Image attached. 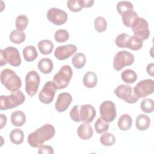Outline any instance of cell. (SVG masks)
I'll use <instances>...</instances> for the list:
<instances>
[{
	"mask_svg": "<svg viewBox=\"0 0 154 154\" xmlns=\"http://www.w3.org/2000/svg\"><path fill=\"white\" fill-rule=\"evenodd\" d=\"M55 134V129L53 125L45 124L28 135V143L31 147L38 148L45 141L53 138Z\"/></svg>",
	"mask_w": 154,
	"mask_h": 154,
	"instance_id": "obj_1",
	"label": "cell"
},
{
	"mask_svg": "<svg viewBox=\"0 0 154 154\" xmlns=\"http://www.w3.org/2000/svg\"><path fill=\"white\" fill-rule=\"evenodd\" d=\"M96 116V110L93 106L90 104L75 105L70 111V116L75 122H91Z\"/></svg>",
	"mask_w": 154,
	"mask_h": 154,
	"instance_id": "obj_2",
	"label": "cell"
},
{
	"mask_svg": "<svg viewBox=\"0 0 154 154\" xmlns=\"http://www.w3.org/2000/svg\"><path fill=\"white\" fill-rule=\"evenodd\" d=\"M1 82L9 91L18 90L22 85L21 79L11 69H5L1 72Z\"/></svg>",
	"mask_w": 154,
	"mask_h": 154,
	"instance_id": "obj_3",
	"label": "cell"
},
{
	"mask_svg": "<svg viewBox=\"0 0 154 154\" xmlns=\"http://www.w3.org/2000/svg\"><path fill=\"white\" fill-rule=\"evenodd\" d=\"M25 100V96L20 90L13 91L8 96H1L0 109L7 110L16 108L22 104Z\"/></svg>",
	"mask_w": 154,
	"mask_h": 154,
	"instance_id": "obj_4",
	"label": "cell"
},
{
	"mask_svg": "<svg viewBox=\"0 0 154 154\" xmlns=\"http://www.w3.org/2000/svg\"><path fill=\"white\" fill-rule=\"evenodd\" d=\"M0 63L2 66L7 63L12 66L17 67L21 64V58L18 49L13 46H8L0 51Z\"/></svg>",
	"mask_w": 154,
	"mask_h": 154,
	"instance_id": "obj_5",
	"label": "cell"
},
{
	"mask_svg": "<svg viewBox=\"0 0 154 154\" xmlns=\"http://www.w3.org/2000/svg\"><path fill=\"white\" fill-rule=\"evenodd\" d=\"M73 71L69 65L63 66L53 78V82L57 89L65 88L72 77Z\"/></svg>",
	"mask_w": 154,
	"mask_h": 154,
	"instance_id": "obj_6",
	"label": "cell"
},
{
	"mask_svg": "<svg viewBox=\"0 0 154 154\" xmlns=\"http://www.w3.org/2000/svg\"><path fill=\"white\" fill-rule=\"evenodd\" d=\"M134 61V56L127 51H119L115 55L113 60V67L117 71H120L124 67L130 66Z\"/></svg>",
	"mask_w": 154,
	"mask_h": 154,
	"instance_id": "obj_7",
	"label": "cell"
},
{
	"mask_svg": "<svg viewBox=\"0 0 154 154\" xmlns=\"http://www.w3.org/2000/svg\"><path fill=\"white\" fill-rule=\"evenodd\" d=\"M40 78L35 70L29 72L25 77V91L27 94L32 97L37 93L40 85Z\"/></svg>",
	"mask_w": 154,
	"mask_h": 154,
	"instance_id": "obj_8",
	"label": "cell"
},
{
	"mask_svg": "<svg viewBox=\"0 0 154 154\" xmlns=\"http://www.w3.org/2000/svg\"><path fill=\"white\" fill-rule=\"evenodd\" d=\"M115 94L128 103H136L138 97L135 94L132 87L128 85L120 84L114 90Z\"/></svg>",
	"mask_w": 154,
	"mask_h": 154,
	"instance_id": "obj_9",
	"label": "cell"
},
{
	"mask_svg": "<svg viewBox=\"0 0 154 154\" xmlns=\"http://www.w3.org/2000/svg\"><path fill=\"white\" fill-rule=\"evenodd\" d=\"M134 35L141 38L143 41L149 38L150 31L147 21L143 17H138L132 26Z\"/></svg>",
	"mask_w": 154,
	"mask_h": 154,
	"instance_id": "obj_10",
	"label": "cell"
},
{
	"mask_svg": "<svg viewBox=\"0 0 154 154\" xmlns=\"http://www.w3.org/2000/svg\"><path fill=\"white\" fill-rule=\"evenodd\" d=\"M154 91V81L151 79L140 81L134 87V92L138 98L145 97Z\"/></svg>",
	"mask_w": 154,
	"mask_h": 154,
	"instance_id": "obj_11",
	"label": "cell"
},
{
	"mask_svg": "<svg viewBox=\"0 0 154 154\" xmlns=\"http://www.w3.org/2000/svg\"><path fill=\"white\" fill-rule=\"evenodd\" d=\"M99 111L100 117L106 122H111L116 118V107L112 101L103 102L100 105Z\"/></svg>",
	"mask_w": 154,
	"mask_h": 154,
	"instance_id": "obj_12",
	"label": "cell"
},
{
	"mask_svg": "<svg viewBox=\"0 0 154 154\" xmlns=\"http://www.w3.org/2000/svg\"><path fill=\"white\" fill-rule=\"evenodd\" d=\"M56 90L53 81H49L46 82L38 94L40 101L45 104L51 103L54 99Z\"/></svg>",
	"mask_w": 154,
	"mask_h": 154,
	"instance_id": "obj_13",
	"label": "cell"
},
{
	"mask_svg": "<svg viewBox=\"0 0 154 154\" xmlns=\"http://www.w3.org/2000/svg\"><path fill=\"white\" fill-rule=\"evenodd\" d=\"M46 16L48 20L56 25L64 24L68 17L67 14L65 11L55 7L49 9Z\"/></svg>",
	"mask_w": 154,
	"mask_h": 154,
	"instance_id": "obj_14",
	"label": "cell"
},
{
	"mask_svg": "<svg viewBox=\"0 0 154 154\" xmlns=\"http://www.w3.org/2000/svg\"><path fill=\"white\" fill-rule=\"evenodd\" d=\"M77 51V47L72 44L58 46L55 51L54 55L59 60H64L74 54Z\"/></svg>",
	"mask_w": 154,
	"mask_h": 154,
	"instance_id": "obj_15",
	"label": "cell"
},
{
	"mask_svg": "<svg viewBox=\"0 0 154 154\" xmlns=\"http://www.w3.org/2000/svg\"><path fill=\"white\" fill-rule=\"evenodd\" d=\"M72 102L71 94L67 92H63L58 96L55 104V109L58 112H64L66 111Z\"/></svg>",
	"mask_w": 154,
	"mask_h": 154,
	"instance_id": "obj_16",
	"label": "cell"
},
{
	"mask_svg": "<svg viewBox=\"0 0 154 154\" xmlns=\"http://www.w3.org/2000/svg\"><path fill=\"white\" fill-rule=\"evenodd\" d=\"M77 134L82 140H88L93 136V130L89 123L84 122L78 128Z\"/></svg>",
	"mask_w": 154,
	"mask_h": 154,
	"instance_id": "obj_17",
	"label": "cell"
},
{
	"mask_svg": "<svg viewBox=\"0 0 154 154\" xmlns=\"http://www.w3.org/2000/svg\"><path fill=\"white\" fill-rule=\"evenodd\" d=\"M10 119L11 123L14 126L20 127L25 123L26 116L23 112L19 110H16L11 114Z\"/></svg>",
	"mask_w": 154,
	"mask_h": 154,
	"instance_id": "obj_18",
	"label": "cell"
},
{
	"mask_svg": "<svg viewBox=\"0 0 154 154\" xmlns=\"http://www.w3.org/2000/svg\"><path fill=\"white\" fill-rule=\"evenodd\" d=\"M150 125V119L146 114H140L137 116L135 122L136 128L140 131H146Z\"/></svg>",
	"mask_w": 154,
	"mask_h": 154,
	"instance_id": "obj_19",
	"label": "cell"
},
{
	"mask_svg": "<svg viewBox=\"0 0 154 154\" xmlns=\"http://www.w3.org/2000/svg\"><path fill=\"white\" fill-rule=\"evenodd\" d=\"M82 82L84 85L87 88H91L94 87L97 83V77L96 74L92 71L87 72L84 75Z\"/></svg>",
	"mask_w": 154,
	"mask_h": 154,
	"instance_id": "obj_20",
	"label": "cell"
},
{
	"mask_svg": "<svg viewBox=\"0 0 154 154\" xmlns=\"http://www.w3.org/2000/svg\"><path fill=\"white\" fill-rule=\"evenodd\" d=\"M53 62L48 58H42L38 63L37 67L38 70L44 74H48L53 69Z\"/></svg>",
	"mask_w": 154,
	"mask_h": 154,
	"instance_id": "obj_21",
	"label": "cell"
},
{
	"mask_svg": "<svg viewBox=\"0 0 154 154\" xmlns=\"http://www.w3.org/2000/svg\"><path fill=\"white\" fill-rule=\"evenodd\" d=\"M137 13L133 10L126 11L122 15V21L123 24L127 27H132L135 21L138 18Z\"/></svg>",
	"mask_w": 154,
	"mask_h": 154,
	"instance_id": "obj_22",
	"label": "cell"
},
{
	"mask_svg": "<svg viewBox=\"0 0 154 154\" xmlns=\"http://www.w3.org/2000/svg\"><path fill=\"white\" fill-rule=\"evenodd\" d=\"M132 123V119L131 117L127 114H123L120 117L117 125L120 130L128 131L131 128Z\"/></svg>",
	"mask_w": 154,
	"mask_h": 154,
	"instance_id": "obj_23",
	"label": "cell"
},
{
	"mask_svg": "<svg viewBox=\"0 0 154 154\" xmlns=\"http://www.w3.org/2000/svg\"><path fill=\"white\" fill-rule=\"evenodd\" d=\"M37 47L42 54L48 55L52 52L54 45L49 40H42L38 42Z\"/></svg>",
	"mask_w": 154,
	"mask_h": 154,
	"instance_id": "obj_24",
	"label": "cell"
},
{
	"mask_svg": "<svg viewBox=\"0 0 154 154\" xmlns=\"http://www.w3.org/2000/svg\"><path fill=\"white\" fill-rule=\"evenodd\" d=\"M23 55L26 61L31 62L37 58L38 54L34 46H27L23 49Z\"/></svg>",
	"mask_w": 154,
	"mask_h": 154,
	"instance_id": "obj_25",
	"label": "cell"
},
{
	"mask_svg": "<svg viewBox=\"0 0 154 154\" xmlns=\"http://www.w3.org/2000/svg\"><path fill=\"white\" fill-rule=\"evenodd\" d=\"M10 140L14 144H21L24 140L23 132L18 128L13 129L10 134Z\"/></svg>",
	"mask_w": 154,
	"mask_h": 154,
	"instance_id": "obj_26",
	"label": "cell"
},
{
	"mask_svg": "<svg viewBox=\"0 0 154 154\" xmlns=\"http://www.w3.org/2000/svg\"><path fill=\"white\" fill-rule=\"evenodd\" d=\"M142 46L143 40L141 38L135 35L130 36L126 45V48L133 51H138L140 49Z\"/></svg>",
	"mask_w": 154,
	"mask_h": 154,
	"instance_id": "obj_27",
	"label": "cell"
},
{
	"mask_svg": "<svg viewBox=\"0 0 154 154\" xmlns=\"http://www.w3.org/2000/svg\"><path fill=\"white\" fill-rule=\"evenodd\" d=\"M72 63L76 69H79L82 68L86 63L85 55L81 52L76 53L72 57Z\"/></svg>",
	"mask_w": 154,
	"mask_h": 154,
	"instance_id": "obj_28",
	"label": "cell"
},
{
	"mask_svg": "<svg viewBox=\"0 0 154 154\" xmlns=\"http://www.w3.org/2000/svg\"><path fill=\"white\" fill-rule=\"evenodd\" d=\"M121 78L124 82L132 84L137 79V75L132 69H126L122 72Z\"/></svg>",
	"mask_w": 154,
	"mask_h": 154,
	"instance_id": "obj_29",
	"label": "cell"
},
{
	"mask_svg": "<svg viewBox=\"0 0 154 154\" xmlns=\"http://www.w3.org/2000/svg\"><path fill=\"white\" fill-rule=\"evenodd\" d=\"M25 34L23 31L15 29L11 31L10 34L9 38L11 42L16 44H20L25 40Z\"/></svg>",
	"mask_w": 154,
	"mask_h": 154,
	"instance_id": "obj_30",
	"label": "cell"
},
{
	"mask_svg": "<svg viewBox=\"0 0 154 154\" xmlns=\"http://www.w3.org/2000/svg\"><path fill=\"white\" fill-rule=\"evenodd\" d=\"M134 6L132 2L128 1H119L116 6L118 13L122 16L127 11L133 10Z\"/></svg>",
	"mask_w": 154,
	"mask_h": 154,
	"instance_id": "obj_31",
	"label": "cell"
},
{
	"mask_svg": "<svg viewBox=\"0 0 154 154\" xmlns=\"http://www.w3.org/2000/svg\"><path fill=\"white\" fill-rule=\"evenodd\" d=\"M28 23V19L26 16L24 14H20L18 16L16 19L15 26L17 30L23 31L25 29Z\"/></svg>",
	"mask_w": 154,
	"mask_h": 154,
	"instance_id": "obj_32",
	"label": "cell"
},
{
	"mask_svg": "<svg viewBox=\"0 0 154 154\" xmlns=\"http://www.w3.org/2000/svg\"><path fill=\"white\" fill-rule=\"evenodd\" d=\"M94 28L98 32H102L106 30L107 28V21L105 17L98 16L94 21Z\"/></svg>",
	"mask_w": 154,
	"mask_h": 154,
	"instance_id": "obj_33",
	"label": "cell"
},
{
	"mask_svg": "<svg viewBox=\"0 0 154 154\" xmlns=\"http://www.w3.org/2000/svg\"><path fill=\"white\" fill-rule=\"evenodd\" d=\"M100 142L103 146H111L115 143L116 138L112 134L105 132L100 137Z\"/></svg>",
	"mask_w": 154,
	"mask_h": 154,
	"instance_id": "obj_34",
	"label": "cell"
},
{
	"mask_svg": "<svg viewBox=\"0 0 154 154\" xmlns=\"http://www.w3.org/2000/svg\"><path fill=\"white\" fill-rule=\"evenodd\" d=\"M94 128L98 134H101L108 130L109 123L103 120L101 117H99L94 123Z\"/></svg>",
	"mask_w": 154,
	"mask_h": 154,
	"instance_id": "obj_35",
	"label": "cell"
},
{
	"mask_svg": "<svg viewBox=\"0 0 154 154\" xmlns=\"http://www.w3.org/2000/svg\"><path fill=\"white\" fill-rule=\"evenodd\" d=\"M54 38L56 42L58 43H63L66 42L69 38V34L66 29H58L54 34Z\"/></svg>",
	"mask_w": 154,
	"mask_h": 154,
	"instance_id": "obj_36",
	"label": "cell"
},
{
	"mask_svg": "<svg viewBox=\"0 0 154 154\" xmlns=\"http://www.w3.org/2000/svg\"><path fill=\"white\" fill-rule=\"evenodd\" d=\"M141 110L146 113H151L153 111V101L152 99H144L141 102Z\"/></svg>",
	"mask_w": 154,
	"mask_h": 154,
	"instance_id": "obj_37",
	"label": "cell"
},
{
	"mask_svg": "<svg viewBox=\"0 0 154 154\" xmlns=\"http://www.w3.org/2000/svg\"><path fill=\"white\" fill-rule=\"evenodd\" d=\"M130 35L126 33H122L117 35L115 40V43L116 45L119 48H126V45Z\"/></svg>",
	"mask_w": 154,
	"mask_h": 154,
	"instance_id": "obj_38",
	"label": "cell"
},
{
	"mask_svg": "<svg viewBox=\"0 0 154 154\" xmlns=\"http://www.w3.org/2000/svg\"><path fill=\"white\" fill-rule=\"evenodd\" d=\"M67 6L70 11L73 12L79 11L83 8L80 0H69L67 2Z\"/></svg>",
	"mask_w": 154,
	"mask_h": 154,
	"instance_id": "obj_39",
	"label": "cell"
},
{
	"mask_svg": "<svg viewBox=\"0 0 154 154\" xmlns=\"http://www.w3.org/2000/svg\"><path fill=\"white\" fill-rule=\"evenodd\" d=\"M54 150L53 148L48 145L41 146L38 147V153H53Z\"/></svg>",
	"mask_w": 154,
	"mask_h": 154,
	"instance_id": "obj_40",
	"label": "cell"
},
{
	"mask_svg": "<svg viewBox=\"0 0 154 154\" xmlns=\"http://www.w3.org/2000/svg\"><path fill=\"white\" fill-rule=\"evenodd\" d=\"M80 2L82 7L88 8L93 6L94 4V1L93 0H80Z\"/></svg>",
	"mask_w": 154,
	"mask_h": 154,
	"instance_id": "obj_41",
	"label": "cell"
},
{
	"mask_svg": "<svg viewBox=\"0 0 154 154\" xmlns=\"http://www.w3.org/2000/svg\"><path fill=\"white\" fill-rule=\"evenodd\" d=\"M153 68H154V64L153 63L149 64L146 67V70L147 73L151 76H153Z\"/></svg>",
	"mask_w": 154,
	"mask_h": 154,
	"instance_id": "obj_42",
	"label": "cell"
},
{
	"mask_svg": "<svg viewBox=\"0 0 154 154\" xmlns=\"http://www.w3.org/2000/svg\"><path fill=\"white\" fill-rule=\"evenodd\" d=\"M1 127L0 128L2 129L7 123V117L4 114H1Z\"/></svg>",
	"mask_w": 154,
	"mask_h": 154,
	"instance_id": "obj_43",
	"label": "cell"
}]
</instances>
